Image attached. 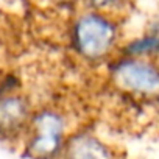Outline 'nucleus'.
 I'll use <instances>...</instances> for the list:
<instances>
[{"label": "nucleus", "mask_w": 159, "mask_h": 159, "mask_svg": "<svg viewBox=\"0 0 159 159\" xmlns=\"http://www.w3.org/2000/svg\"><path fill=\"white\" fill-rule=\"evenodd\" d=\"M106 73L111 86L123 95L145 102L159 98V59L117 55L106 64Z\"/></svg>", "instance_id": "3"}, {"label": "nucleus", "mask_w": 159, "mask_h": 159, "mask_svg": "<svg viewBox=\"0 0 159 159\" xmlns=\"http://www.w3.org/2000/svg\"><path fill=\"white\" fill-rule=\"evenodd\" d=\"M59 159H117L114 148L91 131L69 134Z\"/></svg>", "instance_id": "5"}, {"label": "nucleus", "mask_w": 159, "mask_h": 159, "mask_svg": "<svg viewBox=\"0 0 159 159\" xmlns=\"http://www.w3.org/2000/svg\"><path fill=\"white\" fill-rule=\"evenodd\" d=\"M33 105L17 86H0V137L7 140H24L28 129Z\"/></svg>", "instance_id": "4"}, {"label": "nucleus", "mask_w": 159, "mask_h": 159, "mask_svg": "<svg viewBox=\"0 0 159 159\" xmlns=\"http://www.w3.org/2000/svg\"><path fill=\"white\" fill-rule=\"evenodd\" d=\"M56 5H62V7H73V5H81L83 7V0H52Z\"/></svg>", "instance_id": "8"}, {"label": "nucleus", "mask_w": 159, "mask_h": 159, "mask_svg": "<svg viewBox=\"0 0 159 159\" xmlns=\"http://www.w3.org/2000/svg\"><path fill=\"white\" fill-rule=\"evenodd\" d=\"M133 0H83V7L91 8L109 16H114L117 19H122V16L131 8Z\"/></svg>", "instance_id": "7"}, {"label": "nucleus", "mask_w": 159, "mask_h": 159, "mask_svg": "<svg viewBox=\"0 0 159 159\" xmlns=\"http://www.w3.org/2000/svg\"><path fill=\"white\" fill-rule=\"evenodd\" d=\"M69 45L76 59L88 66L108 64L122 45L120 19L81 7L69 25Z\"/></svg>", "instance_id": "1"}, {"label": "nucleus", "mask_w": 159, "mask_h": 159, "mask_svg": "<svg viewBox=\"0 0 159 159\" xmlns=\"http://www.w3.org/2000/svg\"><path fill=\"white\" fill-rule=\"evenodd\" d=\"M119 55L129 58L159 59V31H148L120 45Z\"/></svg>", "instance_id": "6"}, {"label": "nucleus", "mask_w": 159, "mask_h": 159, "mask_svg": "<svg viewBox=\"0 0 159 159\" xmlns=\"http://www.w3.org/2000/svg\"><path fill=\"white\" fill-rule=\"evenodd\" d=\"M69 134V117L64 111L56 106L36 108L22 140L24 151L31 159H59Z\"/></svg>", "instance_id": "2"}]
</instances>
